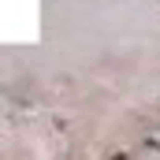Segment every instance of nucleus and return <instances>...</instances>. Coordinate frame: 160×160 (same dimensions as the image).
<instances>
[]
</instances>
